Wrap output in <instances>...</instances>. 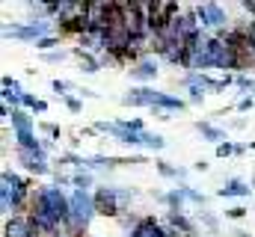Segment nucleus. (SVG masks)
Instances as JSON below:
<instances>
[{"label":"nucleus","mask_w":255,"mask_h":237,"mask_svg":"<svg viewBox=\"0 0 255 237\" xmlns=\"http://www.w3.org/2000/svg\"><path fill=\"white\" fill-rule=\"evenodd\" d=\"M86 237H95V235H86Z\"/></svg>","instance_id":"4c0bfd02"},{"label":"nucleus","mask_w":255,"mask_h":237,"mask_svg":"<svg viewBox=\"0 0 255 237\" xmlns=\"http://www.w3.org/2000/svg\"><path fill=\"white\" fill-rule=\"evenodd\" d=\"M21 104H24V107H30V110H36V104H39V98H36V95H30V92H24V98H21Z\"/></svg>","instance_id":"473e14b6"},{"label":"nucleus","mask_w":255,"mask_h":237,"mask_svg":"<svg viewBox=\"0 0 255 237\" xmlns=\"http://www.w3.org/2000/svg\"><path fill=\"white\" fill-rule=\"evenodd\" d=\"M65 107H68L71 113H80V110H83V104H80V98H71V95L65 98Z\"/></svg>","instance_id":"c756f323"},{"label":"nucleus","mask_w":255,"mask_h":237,"mask_svg":"<svg viewBox=\"0 0 255 237\" xmlns=\"http://www.w3.org/2000/svg\"><path fill=\"white\" fill-rule=\"evenodd\" d=\"M42 130H45L48 136H54V139H60V133H63V130H60V124H51V121H48V124H42Z\"/></svg>","instance_id":"7c9ffc66"},{"label":"nucleus","mask_w":255,"mask_h":237,"mask_svg":"<svg viewBox=\"0 0 255 237\" xmlns=\"http://www.w3.org/2000/svg\"><path fill=\"white\" fill-rule=\"evenodd\" d=\"M9 121H12L15 133H18V130H33V118L27 116L24 110H12V116H9Z\"/></svg>","instance_id":"f3484780"},{"label":"nucleus","mask_w":255,"mask_h":237,"mask_svg":"<svg viewBox=\"0 0 255 237\" xmlns=\"http://www.w3.org/2000/svg\"><path fill=\"white\" fill-rule=\"evenodd\" d=\"M154 98H157V89H148V86H139V89H130L122 104L125 107H154Z\"/></svg>","instance_id":"6e6552de"},{"label":"nucleus","mask_w":255,"mask_h":237,"mask_svg":"<svg viewBox=\"0 0 255 237\" xmlns=\"http://www.w3.org/2000/svg\"><path fill=\"white\" fill-rule=\"evenodd\" d=\"M51 86H54V92H57V95L68 98V89H71V83H68V80H60V77H57V80H54Z\"/></svg>","instance_id":"b1692460"},{"label":"nucleus","mask_w":255,"mask_h":237,"mask_svg":"<svg viewBox=\"0 0 255 237\" xmlns=\"http://www.w3.org/2000/svg\"><path fill=\"white\" fill-rule=\"evenodd\" d=\"M71 54L80 59V71H86V74H95V71L101 68V59L92 57V54H86V51H80V48H74Z\"/></svg>","instance_id":"2eb2a0df"},{"label":"nucleus","mask_w":255,"mask_h":237,"mask_svg":"<svg viewBox=\"0 0 255 237\" xmlns=\"http://www.w3.org/2000/svg\"><path fill=\"white\" fill-rule=\"evenodd\" d=\"M15 142H18V148H27V151H39L42 148V139L33 130H18L15 133Z\"/></svg>","instance_id":"4468645a"},{"label":"nucleus","mask_w":255,"mask_h":237,"mask_svg":"<svg viewBox=\"0 0 255 237\" xmlns=\"http://www.w3.org/2000/svg\"><path fill=\"white\" fill-rule=\"evenodd\" d=\"M250 148H255V142H250Z\"/></svg>","instance_id":"e433bc0d"},{"label":"nucleus","mask_w":255,"mask_h":237,"mask_svg":"<svg viewBox=\"0 0 255 237\" xmlns=\"http://www.w3.org/2000/svg\"><path fill=\"white\" fill-rule=\"evenodd\" d=\"M166 223H169V226H172L181 237H193V235H196V223H190L184 214H169V220H166Z\"/></svg>","instance_id":"ddd939ff"},{"label":"nucleus","mask_w":255,"mask_h":237,"mask_svg":"<svg viewBox=\"0 0 255 237\" xmlns=\"http://www.w3.org/2000/svg\"><path fill=\"white\" fill-rule=\"evenodd\" d=\"M18 160H21L30 172H36V175H51V166H48V154H45V148H39V151L18 148Z\"/></svg>","instance_id":"0eeeda50"},{"label":"nucleus","mask_w":255,"mask_h":237,"mask_svg":"<svg viewBox=\"0 0 255 237\" xmlns=\"http://www.w3.org/2000/svg\"><path fill=\"white\" fill-rule=\"evenodd\" d=\"M253 193V187L244 181V178H229L220 190H217V196H223V199H244V196H250Z\"/></svg>","instance_id":"1a4fd4ad"},{"label":"nucleus","mask_w":255,"mask_h":237,"mask_svg":"<svg viewBox=\"0 0 255 237\" xmlns=\"http://www.w3.org/2000/svg\"><path fill=\"white\" fill-rule=\"evenodd\" d=\"M130 199H133V190H128V187H119V202H122V211H125L128 205H130Z\"/></svg>","instance_id":"cd10ccee"},{"label":"nucleus","mask_w":255,"mask_h":237,"mask_svg":"<svg viewBox=\"0 0 255 237\" xmlns=\"http://www.w3.org/2000/svg\"><path fill=\"white\" fill-rule=\"evenodd\" d=\"M33 113H48V101H39V104H36V110H33Z\"/></svg>","instance_id":"f704fd0d"},{"label":"nucleus","mask_w":255,"mask_h":237,"mask_svg":"<svg viewBox=\"0 0 255 237\" xmlns=\"http://www.w3.org/2000/svg\"><path fill=\"white\" fill-rule=\"evenodd\" d=\"M71 184H74V190H89V187H92V175L83 169V172L71 175Z\"/></svg>","instance_id":"4be33fe9"},{"label":"nucleus","mask_w":255,"mask_h":237,"mask_svg":"<svg viewBox=\"0 0 255 237\" xmlns=\"http://www.w3.org/2000/svg\"><path fill=\"white\" fill-rule=\"evenodd\" d=\"M95 214L98 217H110V220H119L125 211H122V202H119V187H98L95 193Z\"/></svg>","instance_id":"7ed1b4c3"},{"label":"nucleus","mask_w":255,"mask_h":237,"mask_svg":"<svg viewBox=\"0 0 255 237\" xmlns=\"http://www.w3.org/2000/svg\"><path fill=\"white\" fill-rule=\"evenodd\" d=\"M142 145H145V148H151V151H160V148L166 145V139H163L160 133H151V130H142Z\"/></svg>","instance_id":"6ab92c4d"},{"label":"nucleus","mask_w":255,"mask_h":237,"mask_svg":"<svg viewBox=\"0 0 255 237\" xmlns=\"http://www.w3.org/2000/svg\"><path fill=\"white\" fill-rule=\"evenodd\" d=\"M3 237H45V235L36 229V223H33L30 214H18V217L6 220V226H3Z\"/></svg>","instance_id":"39448f33"},{"label":"nucleus","mask_w":255,"mask_h":237,"mask_svg":"<svg viewBox=\"0 0 255 237\" xmlns=\"http://www.w3.org/2000/svg\"><path fill=\"white\" fill-rule=\"evenodd\" d=\"M113 3H116V0H89V12H86L89 30H107V27H110Z\"/></svg>","instance_id":"423d86ee"},{"label":"nucleus","mask_w":255,"mask_h":237,"mask_svg":"<svg viewBox=\"0 0 255 237\" xmlns=\"http://www.w3.org/2000/svg\"><path fill=\"white\" fill-rule=\"evenodd\" d=\"M199 220L205 223V229L211 232V235H220V220L211 214V211H205V208H199Z\"/></svg>","instance_id":"aec40b11"},{"label":"nucleus","mask_w":255,"mask_h":237,"mask_svg":"<svg viewBox=\"0 0 255 237\" xmlns=\"http://www.w3.org/2000/svg\"><path fill=\"white\" fill-rule=\"evenodd\" d=\"M253 107H255L253 95H247V98H241V101H238V110H253Z\"/></svg>","instance_id":"72a5a7b5"},{"label":"nucleus","mask_w":255,"mask_h":237,"mask_svg":"<svg viewBox=\"0 0 255 237\" xmlns=\"http://www.w3.org/2000/svg\"><path fill=\"white\" fill-rule=\"evenodd\" d=\"M196 130H199L208 142H217V145L229 142V139H226V130H223V127H214L211 121H196Z\"/></svg>","instance_id":"f8f14e48"},{"label":"nucleus","mask_w":255,"mask_h":237,"mask_svg":"<svg viewBox=\"0 0 255 237\" xmlns=\"http://www.w3.org/2000/svg\"><path fill=\"white\" fill-rule=\"evenodd\" d=\"M128 237H166V232H163V226L154 217H142V223L136 226V232H130Z\"/></svg>","instance_id":"9b49d317"},{"label":"nucleus","mask_w":255,"mask_h":237,"mask_svg":"<svg viewBox=\"0 0 255 237\" xmlns=\"http://www.w3.org/2000/svg\"><path fill=\"white\" fill-rule=\"evenodd\" d=\"M65 57H68V51H51V54H45L48 62H63Z\"/></svg>","instance_id":"2f4dec72"},{"label":"nucleus","mask_w":255,"mask_h":237,"mask_svg":"<svg viewBox=\"0 0 255 237\" xmlns=\"http://www.w3.org/2000/svg\"><path fill=\"white\" fill-rule=\"evenodd\" d=\"M57 237H71V235H68V232H60V235H57Z\"/></svg>","instance_id":"c9c22d12"},{"label":"nucleus","mask_w":255,"mask_h":237,"mask_svg":"<svg viewBox=\"0 0 255 237\" xmlns=\"http://www.w3.org/2000/svg\"><path fill=\"white\" fill-rule=\"evenodd\" d=\"M241 89H247V92H255V80L253 77H247V74H238V80H235Z\"/></svg>","instance_id":"a878e982"},{"label":"nucleus","mask_w":255,"mask_h":237,"mask_svg":"<svg viewBox=\"0 0 255 237\" xmlns=\"http://www.w3.org/2000/svg\"><path fill=\"white\" fill-rule=\"evenodd\" d=\"M181 190H184V196L190 199L193 205H199V208H205V202H208V196H205V193H199V190H193L190 184H181Z\"/></svg>","instance_id":"412c9836"},{"label":"nucleus","mask_w":255,"mask_h":237,"mask_svg":"<svg viewBox=\"0 0 255 237\" xmlns=\"http://www.w3.org/2000/svg\"><path fill=\"white\" fill-rule=\"evenodd\" d=\"M154 166H157V172L163 178H187V169H181V166H169L166 160H154Z\"/></svg>","instance_id":"a211bd4d"},{"label":"nucleus","mask_w":255,"mask_h":237,"mask_svg":"<svg viewBox=\"0 0 255 237\" xmlns=\"http://www.w3.org/2000/svg\"><path fill=\"white\" fill-rule=\"evenodd\" d=\"M205 101V89L202 86H190V98H187V104H202Z\"/></svg>","instance_id":"393cba45"},{"label":"nucleus","mask_w":255,"mask_h":237,"mask_svg":"<svg viewBox=\"0 0 255 237\" xmlns=\"http://www.w3.org/2000/svg\"><path fill=\"white\" fill-rule=\"evenodd\" d=\"M232 154H235V145H232V142L217 145V157H232Z\"/></svg>","instance_id":"c85d7f7f"},{"label":"nucleus","mask_w":255,"mask_h":237,"mask_svg":"<svg viewBox=\"0 0 255 237\" xmlns=\"http://www.w3.org/2000/svg\"><path fill=\"white\" fill-rule=\"evenodd\" d=\"M184 202H187V196H184V190H181V187H175V190H169V193H166L169 214H184Z\"/></svg>","instance_id":"dca6fc26"},{"label":"nucleus","mask_w":255,"mask_h":237,"mask_svg":"<svg viewBox=\"0 0 255 237\" xmlns=\"http://www.w3.org/2000/svg\"><path fill=\"white\" fill-rule=\"evenodd\" d=\"M247 214H250V211H247V208H241V205H238V208H232V211H226V220H244V217H247Z\"/></svg>","instance_id":"bb28decb"},{"label":"nucleus","mask_w":255,"mask_h":237,"mask_svg":"<svg viewBox=\"0 0 255 237\" xmlns=\"http://www.w3.org/2000/svg\"><path fill=\"white\" fill-rule=\"evenodd\" d=\"M0 202H3V214L12 220V217H18L27 205H30V199H33V190L27 187V181L21 175H15V172H9V169H3V175H0Z\"/></svg>","instance_id":"f257e3e1"},{"label":"nucleus","mask_w":255,"mask_h":237,"mask_svg":"<svg viewBox=\"0 0 255 237\" xmlns=\"http://www.w3.org/2000/svg\"><path fill=\"white\" fill-rule=\"evenodd\" d=\"M157 59H151V57H145V59H139L136 65H130V77L133 80H154L157 77Z\"/></svg>","instance_id":"9d476101"},{"label":"nucleus","mask_w":255,"mask_h":237,"mask_svg":"<svg viewBox=\"0 0 255 237\" xmlns=\"http://www.w3.org/2000/svg\"><path fill=\"white\" fill-rule=\"evenodd\" d=\"M57 45H60V36H45V39L36 42V48H39V51H48V54H51V48H57Z\"/></svg>","instance_id":"5701e85b"},{"label":"nucleus","mask_w":255,"mask_h":237,"mask_svg":"<svg viewBox=\"0 0 255 237\" xmlns=\"http://www.w3.org/2000/svg\"><path fill=\"white\" fill-rule=\"evenodd\" d=\"M193 12H196V18H199V27H202V33L208 30V27H214L217 33L220 30H226V9L220 6V3H196L193 6Z\"/></svg>","instance_id":"20e7f679"},{"label":"nucleus","mask_w":255,"mask_h":237,"mask_svg":"<svg viewBox=\"0 0 255 237\" xmlns=\"http://www.w3.org/2000/svg\"><path fill=\"white\" fill-rule=\"evenodd\" d=\"M3 36L9 39H21V42H39L45 36H57V24H51L48 18H30L27 24H6L3 27Z\"/></svg>","instance_id":"f03ea898"}]
</instances>
